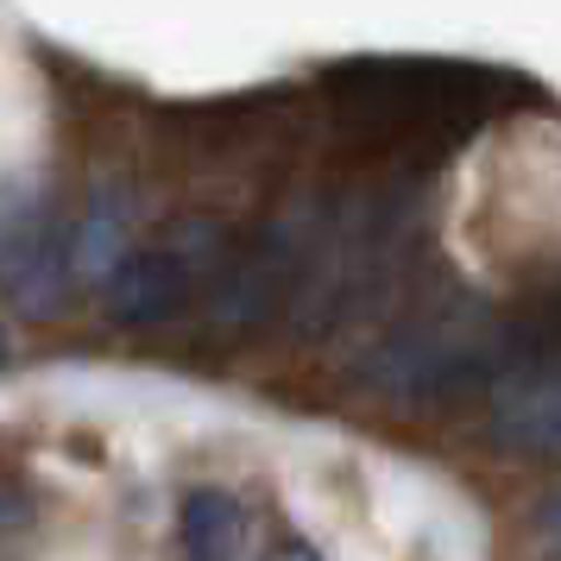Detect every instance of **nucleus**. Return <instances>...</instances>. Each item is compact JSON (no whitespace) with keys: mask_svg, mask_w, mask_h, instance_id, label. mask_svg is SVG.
<instances>
[{"mask_svg":"<svg viewBox=\"0 0 561 561\" xmlns=\"http://www.w3.org/2000/svg\"><path fill=\"white\" fill-rule=\"evenodd\" d=\"M0 366H7V329H0Z\"/></svg>","mask_w":561,"mask_h":561,"instance_id":"9","label":"nucleus"},{"mask_svg":"<svg viewBox=\"0 0 561 561\" xmlns=\"http://www.w3.org/2000/svg\"><path fill=\"white\" fill-rule=\"evenodd\" d=\"M127 228H133V196L127 190H95L89 215L70 228V278H102L107 265H121Z\"/></svg>","mask_w":561,"mask_h":561,"instance_id":"7","label":"nucleus"},{"mask_svg":"<svg viewBox=\"0 0 561 561\" xmlns=\"http://www.w3.org/2000/svg\"><path fill=\"white\" fill-rule=\"evenodd\" d=\"M309 247H316V228L304 215H284V221H272L259 233L253 247L228 253L221 278L208 284V329L228 334V341L272 329L284 309L297 304V290H304Z\"/></svg>","mask_w":561,"mask_h":561,"instance_id":"3","label":"nucleus"},{"mask_svg":"<svg viewBox=\"0 0 561 561\" xmlns=\"http://www.w3.org/2000/svg\"><path fill=\"white\" fill-rule=\"evenodd\" d=\"M221 265H228V221L221 215H178L114 265L107 316L121 329H164L196 309L203 284L221 278Z\"/></svg>","mask_w":561,"mask_h":561,"instance_id":"2","label":"nucleus"},{"mask_svg":"<svg viewBox=\"0 0 561 561\" xmlns=\"http://www.w3.org/2000/svg\"><path fill=\"white\" fill-rule=\"evenodd\" d=\"M178 536L190 561H240L247 556V505L221 485H196L178 511Z\"/></svg>","mask_w":561,"mask_h":561,"instance_id":"6","label":"nucleus"},{"mask_svg":"<svg viewBox=\"0 0 561 561\" xmlns=\"http://www.w3.org/2000/svg\"><path fill=\"white\" fill-rule=\"evenodd\" d=\"M341 107H354L379 127H423L455 107H473V89L492 77L455 70V64H347L341 70Z\"/></svg>","mask_w":561,"mask_h":561,"instance_id":"4","label":"nucleus"},{"mask_svg":"<svg viewBox=\"0 0 561 561\" xmlns=\"http://www.w3.org/2000/svg\"><path fill=\"white\" fill-rule=\"evenodd\" d=\"M278 561H322V556H316V549H304V542H290V549H284Z\"/></svg>","mask_w":561,"mask_h":561,"instance_id":"8","label":"nucleus"},{"mask_svg":"<svg viewBox=\"0 0 561 561\" xmlns=\"http://www.w3.org/2000/svg\"><path fill=\"white\" fill-rule=\"evenodd\" d=\"M511 334L499 316L480 309H423L398 329H385L354 359V385H366L385 404H455L473 391H492L511 373Z\"/></svg>","mask_w":561,"mask_h":561,"instance_id":"1","label":"nucleus"},{"mask_svg":"<svg viewBox=\"0 0 561 561\" xmlns=\"http://www.w3.org/2000/svg\"><path fill=\"white\" fill-rule=\"evenodd\" d=\"M485 435L505 455L561 460V359H517L485 391Z\"/></svg>","mask_w":561,"mask_h":561,"instance_id":"5","label":"nucleus"}]
</instances>
